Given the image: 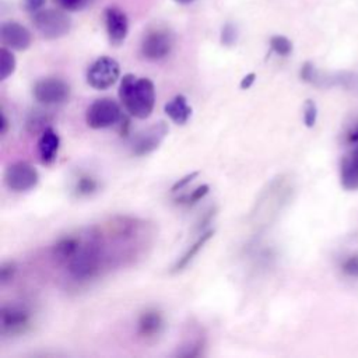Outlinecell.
Wrapping results in <instances>:
<instances>
[{
	"instance_id": "obj_1",
	"label": "cell",
	"mask_w": 358,
	"mask_h": 358,
	"mask_svg": "<svg viewBox=\"0 0 358 358\" xmlns=\"http://www.w3.org/2000/svg\"><path fill=\"white\" fill-rule=\"evenodd\" d=\"M119 98L130 116L147 119L155 105V87L147 77L126 74L120 80Z\"/></svg>"
},
{
	"instance_id": "obj_2",
	"label": "cell",
	"mask_w": 358,
	"mask_h": 358,
	"mask_svg": "<svg viewBox=\"0 0 358 358\" xmlns=\"http://www.w3.org/2000/svg\"><path fill=\"white\" fill-rule=\"evenodd\" d=\"M69 273L76 280H90L98 274L102 264L101 248L96 241L84 242L66 262Z\"/></svg>"
},
{
	"instance_id": "obj_3",
	"label": "cell",
	"mask_w": 358,
	"mask_h": 358,
	"mask_svg": "<svg viewBox=\"0 0 358 358\" xmlns=\"http://www.w3.org/2000/svg\"><path fill=\"white\" fill-rule=\"evenodd\" d=\"M32 24L36 31L46 39H59L71 28V20L66 10L59 7H43L32 14Z\"/></svg>"
},
{
	"instance_id": "obj_4",
	"label": "cell",
	"mask_w": 358,
	"mask_h": 358,
	"mask_svg": "<svg viewBox=\"0 0 358 358\" xmlns=\"http://www.w3.org/2000/svg\"><path fill=\"white\" fill-rule=\"evenodd\" d=\"M122 109L112 98L95 99L85 112V122L91 129H106L122 120Z\"/></svg>"
},
{
	"instance_id": "obj_5",
	"label": "cell",
	"mask_w": 358,
	"mask_h": 358,
	"mask_svg": "<svg viewBox=\"0 0 358 358\" xmlns=\"http://www.w3.org/2000/svg\"><path fill=\"white\" fill-rule=\"evenodd\" d=\"M70 92V85L59 77H43L32 87L34 98L45 106L64 103L69 101Z\"/></svg>"
},
{
	"instance_id": "obj_6",
	"label": "cell",
	"mask_w": 358,
	"mask_h": 358,
	"mask_svg": "<svg viewBox=\"0 0 358 358\" xmlns=\"http://www.w3.org/2000/svg\"><path fill=\"white\" fill-rule=\"evenodd\" d=\"M119 63L109 56H101L88 67L87 83L94 90L103 91L110 88L119 80Z\"/></svg>"
},
{
	"instance_id": "obj_7",
	"label": "cell",
	"mask_w": 358,
	"mask_h": 358,
	"mask_svg": "<svg viewBox=\"0 0 358 358\" xmlns=\"http://www.w3.org/2000/svg\"><path fill=\"white\" fill-rule=\"evenodd\" d=\"M39 182L38 171L25 161L8 165L4 171V183L13 192H28Z\"/></svg>"
},
{
	"instance_id": "obj_8",
	"label": "cell",
	"mask_w": 358,
	"mask_h": 358,
	"mask_svg": "<svg viewBox=\"0 0 358 358\" xmlns=\"http://www.w3.org/2000/svg\"><path fill=\"white\" fill-rule=\"evenodd\" d=\"M173 48V35L169 29L155 28L148 31L141 41V55L148 60L166 57Z\"/></svg>"
},
{
	"instance_id": "obj_9",
	"label": "cell",
	"mask_w": 358,
	"mask_h": 358,
	"mask_svg": "<svg viewBox=\"0 0 358 358\" xmlns=\"http://www.w3.org/2000/svg\"><path fill=\"white\" fill-rule=\"evenodd\" d=\"M168 131L169 129L165 122H158L147 127L145 130L138 131L131 141L133 154L137 157H143L155 151L166 137Z\"/></svg>"
},
{
	"instance_id": "obj_10",
	"label": "cell",
	"mask_w": 358,
	"mask_h": 358,
	"mask_svg": "<svg viewBox=\"0 0 358 358\" xmlns=\"http://www.w3.org/2000/svg\"><path fill=\"white\" fill-rule=\"evenodd\" d=\"M1 334L14 336L28 330L31 324V313L20 305H4L0 310Z\"/></svg>"
},
{
	"instance_id": "obj_11",
	"label": "cell",
	"mask_w": 358,
	"mask_h": 358,
	"mask_svg": "<svg viewBox=\"0 0 358 358\" xmlns=\"http://www.w3.org/2000/svg\"><path fill=\"white\" fill-rule=\"evenodd\" d=\"M0 38L4 46L13 50H25L32 42L31 32L17 21H6L0 28Z\"/></svg>"
},
{
	"instance_id": "obj_12",
	"label": "cell",
	"mask_w": 358,
	"mask_h": 358,
	"mask_svg": "<svg viewBox=\"0 0 358 358\" xmlns=\"http://www.w3.org/2000/svg\"><path fill=\"white\" fill-rule=\"evenodd\" d=\"M105 27L108 32V38L112 45H120L129 32V21L126 14L117 7H108L103 13Z\"/></svg>"
},
{
	"instance_id": "obj_13",
	"label": "cell",
	"mask_w": 358,
	"mask_h": 358,
	"mask_svg": "<svg viewBox=\"0 0 358 358\" xmlns=\"http://www.w3.org/2000/svg\"><path fill=\"white\" fill-rule=\"evenodd\" d=\"M164 329V317L158 309H145L137 320V334L144 340L155 338Z\"/></svg>"
},
{
	"instance_id": "obj_14",
	"label": "cell",
	"mask_w": 358,
	"mask_h": 358,
	"mask_svg": "<svg viewBox=\"0 0 358 358\" xmlns=\"http://www.w3.org/2000/svg\"><path fill=\"white\" fill-rule=\"evenodd\" d=\"M59 148H60V137L57 131L52 126L46 127L39 134V140H38V152L42 164L50 165L56 159Z\"/></svg>"
},
{
	"instance_id": "obj_15",
	"label": "cell",
	"mask_w": 358,
	"mask_h": 358,
	"mask_svg": "<svg viewBox=\"0 0 358 358\" xmlns=\"http://www.w3.org/2000/svg\"><path fill=\"white\" fill-rule=\"evenodd\" d=\"M340 183L345 190H358V144L341 161Z\"/></svg>"
},
{
	"instance_id": "obj_16",
	"label": "cell",
	"mask_w": 358,
	"mask_h": 358,
	"mask_svg": "<svg viewBox=\"0 0 358 358\" xmlns=\"http://www.w3.org/2000/svg\"><path fill=\"white\" fill-rule=\"evenodd\" d=\"M166 116L176 124H185L192 116V108L187 103L185 95H175L171 101H168L164 106Z\"/></svg>"
},
{
	"instance_id": "obj_17",
	"label": "cell",
	"mask_w": 358,
	"mask_h": 358,
	"mask_svg": "<svg viewBox=\"0 0 358 358\" xmlns=\"http://www.w3.org/2000/svg\"><path fill=\"white\" fill-rule=\"evenodd\" d=\"M213 235H214V229H208L206 232H201L200 236L196 239V242L176 260L171 273H179L183 268H186L193 262V259L197 256V253L204 248V245L213 238Z\"/></svg>"
},
{
	"instance_id": "obj_18",
	"label": "cell",
	"mask_w": 358,
	"mask_h": 358,
	"mask_svg": "<svg viewBox=\"0 0 358 358\" xmlns=\"http://www.w3.org/2000/svg\"><path fill=\"white\" fill-rule=\"evenodd\" d=\"M81 241L78 236H63L53 246V255L57 260L67 262L80 248Z\"/></svg>"
},
{
	"instance_id": "obj_19",
	"label": "cell",
	"mask_w": 358,
	"mask_h": 358,
	"mask_svg": "<svg viewBox=\"0 0 358 358\" xmlns=\"http://www.w3.org/2000/svg\"><path fill=\"white\" fill-rule=\"evenodd\" d=\"M52 115L49 110L45 109H34L27 117V130L32 134L42 133L46 127L50 126Z\"/></svg>"
},
{
	"instance_id": "obj_20",
	"label": "cell",
	"mask_w": 358,
	"mask_h": 358,
	"mask_svg": "<svg viewBox=\"0 0 358 358\" xmlns=\"http://www.w3.org/2000/svg\"><path fill=\"white\" fill-rule=\"evenodd\" d=\"M98 180L88 175V173H80L76 183H74V193L78 197H87L91 196L98 190Z\"/></svg>"
},
{
	"instance_id": "obj_21",
	"label": "cell",
	"mask_w": 358,
	"mask_h": 358,
	"mask_svg": "<svg viewBox=\"0 0 358 358\" xmlns=\"http://www.w3.org/2000/svg\"><path fill=\"white\" fill-rule=\"evenodd\" d=\"M330 85H340L348 91H358V74L352 71H338L330 76Z\"/></svg>"
},
{
	"instance_id": "obj_22",
	"label": "cell",
	"mask_w": 358,
	"mask_h": 358,
	"mask_svg": "<svg viewBox=\"0 0 358 358\" xmlns=\"http://www.w3.org/2000/svg\"><path fill=\"white\" fill-rule=\"evenodd\" d=\"M15 56L7 46L0 48V78L7 80L15 70Z\"/></svg>"
},
{
	"instance_id": "obj_23",
	"label": "cell",
	"mask_w": 358,
	"mask_h": 358,
	"mask_svg": "<svg viewBox=\"0 0 358 358\" xmlns=\"http://www.w3.org/2000/svg\"><path fill=\"white\" fill-rule=\"evenodd\" d=\"M210 192V186L208 185H200L197 186L194 190H192L190 193H185L182 196H179L176 199V203L179 204H183V206H194L196 203H199L203 197L207 196V193Z\"/></svg>"
},
{
	"instance_id": "obj_24",
	"label": "cell",
	"mask_w": 358,
	"mask_h": 358,
	"mask_svg": "<svg viewBox=\"0 0 358 358\" xmlns=\"http://www.w3.org/2000/svg\"><path fill=\"white\" fill-rule=\"evenodd\" d=\"M270 48L280 56H288L292 52V42L282 35H274L270 39Z\"/></svg>"
},
{
	"instance_id": "obj_25",
	"label": "cell",
	"mask_w": 358,
	"mask_h": 358,
	"mask_svg": "<svg viewBox=\"0 0 358 358\" xmlns=\"http://www.w3.org/2000/svg\"><path fill=\"white\" fill-rule=\"evenodd\" d=\"M317 119V108L312 99H306L303 105V123L306 127H313Z\"/></svg>"
},
{
	"instance_id": "obj_26",
	"label": "cell",
	"mask_w": 358,
	"mask_h": 358,
	"mask_svg": "<svg viewBox=\"0 0 358 358\" xmlns=\"http://www.w3.org/2000/svg\"><path fill=\"white\" fill-rule=\"evenodd\" d=\"M59 8L66 11H78L87 7L92 0H52Z\"/></svg>"
},
{
	"instance_id": "obj_27",
	"label": "cell",
	"mask_w": 358,
	"mask_h": 358,
	"mask_svg": "<svg viewBox=\"0 0 358 358\" xmlns=\"http://www.w3.org/2000/svg\"><path fill=\"white\" fill-rule=\"evenodd\" d=\"M15 273H17V264L13 260L4 262L0 267V281H1V284L6 285L7 282H10L14 278Z\"/></svg>"
},
{
	"instance_id": "obj_28",
	"label": "cell",
	"mask_w": 358,
	"mask_h": 358,
	"mask_svg": "<svg viewBox=\"0 0 358 358\" xmlns=\"http://www.w3.org/2000/svg\"><path fill=\"white\" fill-rule=\"evenodd\" d=\"M316 74H317V70H316V67L310 62L303 63V66L301 67V78L305 83L313 84V81L316 78Z\"/></svg>"
},
{
	"instance_id": "obj_29",
	"label": "cell",
	"mask_w": 358,
	"mask_h": 358,
	"mask_svg": "<svg viewBox=\"0 0 358 358\" xmlns=\"http://www.w3.org/2000/svg\"><path fill=\"white\" fill-rule=\"evenodd\" d=\"M343 271L351 277H358V255L350 256L343 263Z\"/></svg>"
},
{
	"instance_id": "obj_30",
	"label": "cell",
	"mask_w": 358,
	"mask_h": 358,
	"mask_svg": "<svg viewBox=\"0 0 358 358\" xmlns=\"http://www.w3.org/2000/svg\"><path fill=\"white\" fill-rule=\"evenodd\" d=\"M236 41V31L234 28V25L231 24H227L224 28H222V32H221V42L227 46L232 45L234 42Z\"/></svg>"
},
{
	"instance_id": "obj_31",
	"label": "cell",
	"mask_w": 358,
	"mask_h": 358,
	"mask_svg": "<svg viewBox=\"0 0 358 358\" xmlns=\"http://www.w3.org/2000/svg\"><path fill=\"white\" fill-rule=\"evenodd\" d=\"M199 175V171H194V172H190V173H187V175H185L183 178H180V179H178L173 185H172V187H171V192H178V190H182L186 185H189L196 176Z\"/></svg>"
},
{
	"instance_id": "obj_32",
	"label": "cell",
	"mask_w": 358,
	"mask_h": 358,
	"mask_svg": "<svg viewBox=\"0 0 358 358\" xmlns=\"http://www.w3.org/2000/svg\"><path fill=\"white\" fill-rule=\"evenodd\" d=\"M46 0H22V7L25 11L34 14L43 8Z\"/></svg>"
},
{
	"instance_id": "obj_33",
	"label": "cell",
	"mask_w": 358,
	"mask_h": 358,
	"mask_svg": "<svg viewBox=\"0 0 358 358\" xmlns=\"http://www.w3.org/2000/svg\"><path fill=\"white\" fill-rule=\"evenodd\" d=\"M215 211H217V210H215V207H211L208 211H206V213H204V215H203V217L200 218V221L197 222L196 229L201 232V231H203V229H204V228H206V227L213 221V218H214V215H215Z\"/></svg>"
},
{
	"instance_id": "obj_34",
	"label": "cell",
	"mask_w": 358,
	"mask_h": 358,
	"mask_svg": "<svg viewBox=\"0 0 358 358\" xmlns=\"http://www.w3.org/2000/svg\"><path fill=\"white\" fill-rule=\"evenodd\" d=\"M255 80H256V74H255V73L246 74V76L242 78V81H241V88H242V90L250 88V85L255 83Z\"/></svg>"
},
{
	"instance_id": "obj_35",
	"label": "cell",
	"mask_w": 358,
	"mask_h": 358,
	"mask_svg": "<svg viewBox=\"0 0 358 358\" xmlns=\"http://www.w3.org/2000/svg\"><path fill=\"white\" fill-rule=\"evenodd\" d=\"M7 130H8V119L4 113V110L1 109L0 110V134L4 136L7 133Z\"/></svg>"
},
{
	"instance_id": "obj_36",
	"label": "cell",
	"mask_w": 358,
	"mask_h": 358,
	"mask_svg": "<svg viewBox=\"0 0 358 358\" xmlns=\"http://www.w3.org/2000/svg\"><path fill=\"white\" fill-rule=\"evenodd\" d=\"M348 141L350 143H354V144H358V126L354 127L350 134H348Z\"/></svg>"
},
{
	"instance_id": "obj_37",
	"label": "cell",
	"mask_w": 358,
	"mask_h": 358,
	"mask_svg": "<svg viewBox=\"0 0 358 358\" xmlns=\"http://www.w3.org/2000/svg\"><path fill=\"white\" fill-rule=\"evenodd\" d=\"M173 1H175V3H178V4H183V6H185V4H190V3H193L194 0H173Z\"/></svg>"
}]
</instances>
